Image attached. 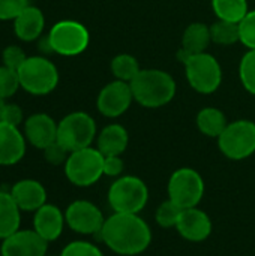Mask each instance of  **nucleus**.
<instances>
[{"label": "nucleus", "mask_w": 255, "mask_h": 256, "mask_svg": "<svg viewBox=\"0 0 255 256\" xmlns=\"http://www.w3.org/2000/svg\"><path fill=\"white\" fill-rule=\"evenodd\" d=\"M99 237L117 255L140 256L152 243V230L140 214L113 213L105 218Z\"/></svg>", "instance_id": "f257e3e1"}, {"label": "nucleus", "mask_w": 255, "mask_h": 256, "mask_svg": "<svg viewBox=\"0 0 255 256\" xmlns=\"http://www.w3.org/2000/svg\"><path fill=\"white\" fill-rule=\"evenodd\" d=\"M134 100L144 108H161L176 96L174 78L161 69H141L129 82Z\"/></svg>", "instance_id": "f03ea898"}, {"label": "nucleus", "mask_w": 255, "mask_h": 256, "mask_svg": "<svg viewBox=\"0 0 255 256\" xmlns=\"http://www.w3.org/2000/svg\"><path fill=\"white\" fill-rule=\"evenodd\" d=\"M108 206L113 213L140 214L149 201V188L137 176H120L108 189Z\"/></svg>", "instance_id": "7ed1b4c3"}, {"label": "nucleus", "mask_w": 255, "mask_h": 256, "mask_svg": "<svg viewBox=\"0 0 255 256\" xmlns=\"http://www.w3.org/2000/svg\"><path fill=\"white\" fill-rule=\"evenodd\" d=\"M17 72L21 88L33 96L50 94L59 84L57 66L44 56L27 57Z\"/></svg>", "instance_id": "20e7f679"}, {"label": "nucleus", "mask_w": 255, "mask_h": 256, "mask_svg": "<svg viewBox=\"0 0 255 256\" xmlns=\"http://www.w3.org/2000/svg\"><path fill=\"white\" fill-rule=\"evenodd\" d=\"M63 168L69 183L90 188L104 177V154L96 147H86L69 153Z\"/></svg>", "instance_id": "39448f33"}, {"label": "nucleus", "mask_w": 255, "mask_h": 256, "mask_svg": "<svg viewBox=\"0 0 255 256\" xmlns=\"http://www.w3.org/2000/svg\"><path fill=\"white\" fill-rule=\"evenodd\" d=\"M179 62L185 64L186 80L197 93L210 94L219 88L222 82V69L219 62L212 54H192Z\"/></svg>", "instance_id": "423d86ee"}, {"label": "nucleus", "mask_w": 255, "mask_h": 256, "mask_svg": "<svg viewBox=\"0 0 255 256\" xmlns=\"http://www.w3.org/2000/svg\"><path fill=\"white\" fill-rule=\"evenodd\" d=\"M96 136V123L87 112H71L57 123V141L69 153L92 147Z\"/></svg>", "instance_id": "0eeeda50"}, {"label": "nucleus", "mask_w": 255, "mask_h": 256, "mask_svg": "<svg viewBox=\"0 0 255 256\" xmlns=\"http://www.w3.org/2000/svg\"><path fill=\"white\" fill-rule=\"evenodd\" d=\"M48 39L53 52L65 57H74L87 50L90 44V33L80 21L62 20L50 28Z\"/></svg>", "instance_id": "6e6552de"}, {"label": "nucleus", "mask_w": 255, "mask_h": 256, "mask_svg": "<svg viewBox=\"0 0 255 256\" xmlns=\"http://www.w3.org/2000/svg\"><path fill=\"white\" fill-rule=\"evenodd\" d=\"M221 153L230 160H243L255 153V123L251 120H234L228 123L218 138Z\"/></svg>", "instance_id": "1a4fd4ad"}, {"label": "nucleus", "mask_w": 255, "mask_h": 256, "mask_svg": "<svg viewBox=\"0 0 255 256\" xmlns=\"http://www.w3.org/2000/svg\"><path fill=\"white\" fill-rule=\"evenodd\" d=\"M204 190L206 186L201 174L188 166L176 170L170 176L167 184L168 198L183 210L198 207L204 196Z\"/></svg>", "instance_id": "9d476101"}, {"label": "nucleus", "mask_w": 255, "mask_h": 256, "mask_svg": "<svg viewBox=\"0 0 255 256\" xmlns=\"http://www.w3.org/2000/svg\"><path fill=\"white\" fill-rule=\"evenodd\" d=\"M65 219L68 228L81 236H99L105 222L101 208L87 200L71 202L65 210Z\"/></svg>", "instance_id": "9b49d317"}, {"label": "nucleus", "mask_w": 255, "mask_h": 256, "mask_svg": "<svg viewBox=\"0 0 255 256\" xmlns=\"http://www.w3.org/2000/svg\"><path fill=\"white\" fill-rule=\"evenodd\" d=\"M134 100V94L129 82L114 80L102 87L98 94V111L108 118H117L125 114Z\"/></svg>", "instance_id": "f8f14e48"}, {"label": "nucleus", "mask_w": 255, "mask_h": 256, "mask_svg": "<svg viewBox=\"0 0 255 256\" xmlns=\"http://www.w3.org/2000/svg\"><path fill=\"white\" fill-rule=\"evenodd\" d=\"M47 250L48 242L35 230H18L2 240L0 256H45Z\"/></svg>", "instance_id": "ddd939ff"}, {"label": "nucleus", "mask_w": 255, "mask_h": 256, "mask_svg": "<svg viewBox=\"0 0 255 256\" xmlns=\"http://www.w3.org/2000/svg\"><path fill=\"white\" fill-rule=\"evenodd\" d=\"M212 230L213 225L210 216L198 207L182 210V214L176 225V231L179 232V236L191 243H201L207 240L212 234Z\"/></svg>", "instance_id": "4468645a"}, {"label": "nucleus", "mask_w": 255, "mask_h": 256, "mask_svg": "<svg viewBox=\"0 0 255 256\" xmlns=\"http://www.w3.org/2000/svg\"><path fill=\"white\" fill-rule=\"evenodd\" d=\"M23 134L30 146L44 150L57 141V123L51 116L45 112H36L24 120Z\"/></svg>", "instance_id": "2eb2a0df"}, {"label": "nucleus", "mask_w": 255, "mask_h": 256, "mask_svg": "<svg viewBox=\"0 0 255 256\" xmlns=\"http://www.w3.org/2000/svg\"><path fill=\"white\" fill-rule=\"evenodd\" d=\"M65 225V213L54 204L47 202L33 213V230L48 243L60 238Z\"/></svg>", "instance_id": "dca6fc26"}, {"label": "nucleus", "mask_w": 255, "mask_h": 256, "mask_svg": "<svg viewBox=\"0 0 255 256\" xmlns=\"http://www.w3.org/2000/svg\"><path fill=\"white\" fill-rule=\"evenodd\" d=\"M26 136L12 124L0 122V166H12L26 154Z\"/></svg>", "instance_id": "f3484780"}, {"label": "nucleus", "mask_w": 255, "mask_h": 256, "mask_svg": "<svg viewBox=\"0 0 255 256\" xmlns=\"http://www.w3.org/2000/svg\"><path fill=\"white\" fill-rule=\"evenodd\" d=\"M9 192L18 208L26 213H35L38 208L47 204V190L44 184L33 178H24L17 182Z\"/></svg>", "instance_id": "a211bd4d"}, {"label": "nucleus", "mask_w": 255, "mask_h": 256, "mask_svg": "<svg viewBox=\"0 0 255 256\" xmlns=\"http://www.w3.org/2000/svg\"><path fill=\"white\" fill-rule=\"evenodd\" d=\"M45 27V16L44 12L29 4L15 20H14V33L23 42H33L38 40Z\"/></svg>", "instance_id": "6ab92c4d"}, {"label": "nucleus", "mask_w": 255, "mask_h": 256, "mask_svg": "<svg viewBox=\"0 0 255 256\" xmlns=\"http://www.w3.org/2000/svg\"><path fill=\"white\" fill-rule=\"evenodd\" d=\"M128 144V130L119 123H111L105 126L96 136V148L104 156H122Z\"/></svg>", "instance_id": "aec40b11"}, {"label": "nucleus", "mask_w": 255, "mask_h": 256, "mask_svg": "<svg viewBox=\"0 0 255 256\" xmlns=\"http://www.w3.org/2000/svg\"><path fill=\"white\" fill-rule=\"evenodd\" d=\"M210 42H212L210 27H207L203 22H192L183 32L182 48L177 52V58L182 60L186 56L206 52Z\"/></svg>", "instance_id": "412c9836"}, {"label": "nucleus", "mask_w": 255, "mask_h": 256, "mask_svg": "<svg viewBox=\"0 0 255 256\" xmlns=\"http://www.w3.org/2000/svg\"><path fill=\"white\" fill-rule=\"evenodd\" d=\"M21 210L14 201L11 192L0 190V240L8 238L20 230Z\"/></svg>", "instance_id": "4be33fe9"}, {"label": "nucleus", "mask_w": 255, "mask_h": 256, "mask_svg": "<svg viewBox=\"0 0 255 256\" xmlns=\"http://www.w3.org/2000/svg\"><path fill=\"white\" fill-rule=\"evenodd\" d=\"M228 126L225 114L213 106H207L198 111L197 114V128L198 130L209 138H219V135Z\"/></svg>", "instance_id": "5701e85b"}, {"label": "nucleus", "mask_w": 255, "mask_h": 256, "mask_svg": "<svg viewBox=\"0 0 255 256\" xmlns=\"http://www.w3.org/2000/svg\"><path fill=\"white\" fill-rule=\"evenodd\" d=\"M212 9L218 20L240 22L249 12L246 0H212Z\"/></svg>", "instance_id": "b1692460"}, {"label": "nucleus", "mask_w": 255, "mask_h": 256, "mask_svg": "<svg viewBox=\"0 0 255 256\" xmlns=\"http://www.w3.org/2000/svg\"><path fill=\"white\" fill-rule=\"evenodd\" d=\"M111 72L114 75L116 80L119 81H125V82H131L141 70L138 60L131 56V54H117L113 60H111Z\"/></svg>", "instance_id": "393cba45"}, {"label": "nucleus", "mask_w": 255, "mask_h": 256, "mask_svg": "<svg viewBox=\"0 0 255 256\" xmlns=\"http://www.w3.org/2000/svg\"><path fill=\"white\" fill-rule=\"evenodd\" d=\"M210 38L212 42L218 45H233L240 42V30L239 22L218 20L210 26Z\"/></svg>", "instance_id": "a878e982"}, {"label": "nucleus", "mask_w": 255, "mask_h": 256, "mask_svg": "<svg viewBox=\"0 0 255 256\" xmlns=\"http://www.w3.org/2000/svg\"><path fill=\"white\" fill-rule=\"evenodd\" d=\"M182 210L176 202H173L170 198L165 200L164 202L159 204V207L155 212V220L161 228L170 230V228H176L179 218L182 214Z\"/></svg>", "instance_id": "bb28decb"}, {"label": "nucleus", "mask_w": 255, "mask_h": 256, "mask_svg": "<svg viewBox=\"0 0 255 256\" xmlns=\"http://www.w3.org/2000/svg\"><path fill=\"white\" fill-rule=\"evenodd\" d=\"M239 78L246 92L255 96V50H248L239 64Z\"/></svg>", "instance_id": "cd10ccee"}, {"label": "nucleus", "mask_w": 255, "mask_h": 256, "mask_svg": "<svg viewBox=\"0 0 255 256\" xmlns=\"http://www.w3.org/2000/svg\"><path fill=\"white\" fill-rule=\"evenodd\" d=\"M18 88H21L18 72L2 64L0 66V98L8 100L12 96H15Z\"/></svg>", "instance_id": "c85d7f7f"}, {"label": "nucleus", "mask_w": 255, "mask_h": 256, "mask_svg": "<svg viewBox=\"0 0 255 256\" xmlns=\"http://www.w3.org/2000/svg\"><path fill=\"white\" fill-rule=\"evenodd\" d=\"M60 256H104V254L96 244L90 242L75 240V242L68 243L63 248Z\"/></svg>", "instance_id": "c756f323"}, {"label": "nucleus", "mask_w": 255, "mask_h": 256, "mask_svg": "<svg viewBox=\"0 0 255 256\" xmlns=\"http://www.w3.org/2000/svg\"><path fill=\"white\" fill-rule=\"evenodd\" d=\"M240 42L248 48L255 50V10H249L245 18L239 22Z\"/></svg>", "instance_id": "7c9ffc66"}, {"label": "nucleus", "mask_w": 255, "mask_h": 256, "mask_svg": "<svg viewBox=\"0 0 255 256\" xmlns=\"http://www.w3.org/2000/svg\"><path fill=\"white\" fill-rule=\"evenodd\" d=\"M27 56L24 50L18 45H9L2 52V64L6 68H11L14 70H18L21 64L26 62Z\"/></svg>", "instance_id": "2f4dec72"}, {"label": "nucleus", "mask_w": 255, "mask_h": 256, "mask_svg": "<svg viewBox=\"0 0 255 256\" xmlns=\"http://www.w3.org/2000/svg\"><path fill=\"white\" fill-rule=\"evenodd\" d=\"M27 6L29 0H0V21H14Z\"/></svg>", "instance_id": "473e14b6"}, {"label": "nucleus", "mask_w": 255, "mask_h": 256, "mask_svg": "<svg viewBox=\"0 0 255 256\" xmlns=\"http://www.w3.org/2000/svg\"><path fill=\"white\" fill-rule=\"evenodd\" d=\"M42 152H44V159L50 165H54V166L65 165V162L68 160V156H69V152L59 141H54L53 144L45 147Z\"/></svg>", "instance_id": "72a5a7b5"}, {"label": "nucleus", "mask_w": 255, "mask_h": 256, "mask_svg": "<svg viewBox=\"0 0 255 256\" xmlns=\"http://www.w3.org/2000/svg\"><path fill=\"white\" fill-rule=\"evenodd\" d=\"M125 164L120 156H104V176L119 178L123 174Z\"/></svg>", "instance_id": "f704fd0d"}, {"label": "nucleus", "mask_w": 255, "mask_h": 256, "mask_svg": "<svg viewBox=\"0 0 255 256\" xmlns=\"http://www.w3.org/2000/svg\"><path fill=\"white\" fill-rule=\"evenodd\" d=\"M2 122L12 124V126H20L21 123H24V116H23V110L21 106H18L17 104H9L6 102L5 111H3V117Z\"/></svg>", "instance_id": "c9c22d12"}, {"label": "nucleus", "mask_w": 255, "mask_h": 256, "mask_svg": "<svg viewBox=\"0 0 255 256\" xmlns=\"http://www.w3.org/2000/svg\"><path fill=\"white\" fill-rule=\"evenodd\" d=\"M38 40H39V51H41V52H44V54H50V52H53V48H51V44H50L48 34L41 36Z\"/></svg>", "instance_id": "e433bc0d"}, {"label": "nucleus", "mask_w": 255, "mask_h": 256, "mask_svg": "<svg viewBox=\"0 0 255 256\" xmlns=\"http://www.w3.org/2000/svg\"><path fill=\"white\" fill-rule=\"evenodd\" d=\"M5 106H6V100L0 98V122H2V117H3V111H5Z\"/></svg>", "instance_id": "4c0bfd02"}, {"label": "nucleus", "mask_w": 255, "mask_h": 256, "mask_svg": "<svg viewBox=\"0 0 255 256\" xmlns=\"http://www.w3.org/2000/svg\"><path fill=\"white\" fill-rule=\"evenodd\" d=\"M45 256H56V255H45ZM59 256H60V255H59Z\"/></svg>", "instance_id": "58836bf2"}]
</instances>
